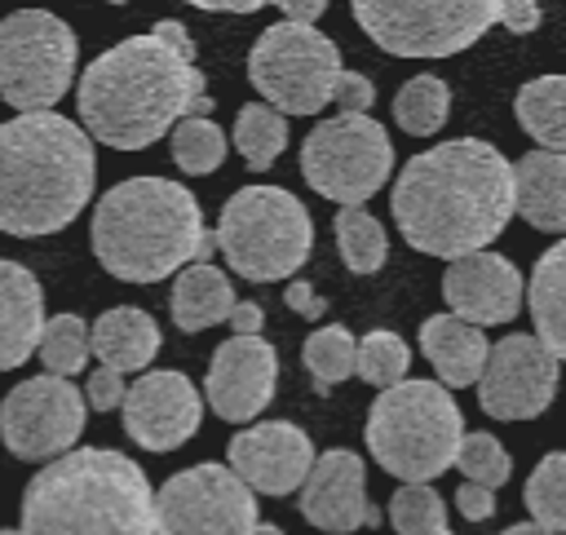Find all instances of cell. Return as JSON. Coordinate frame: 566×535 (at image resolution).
<instances>
[{"label":"cell","instance_id":"obj_1","mask_svg":"<svg viewBox=\"0 0 566 535\" xmlns=\"http://www.w3.org/2000/svg\"><path fill=\"white\" fill-rule=\"evenodd\" d=\"M398 234L424 256H473L504 234L513 203V164L482 137H455L402 164L394 195Z\"/></svg>","mask_w":566,"mask_h":535},{"label":"cell","instance_id":"obj_2","mask_svg":"<svg viewBox=\"0 0 566 535\" xmlns=\"http://www.w3.org/2000/svg\"><path fill=\"white\" fill-rule=\"evenodd\" d=\"M80 128L111 150L155 146L190 115H208L212 97L190 53H177L159 35H128L97 53L75 88Z\"/></svg>","mask_w":566,"mask_h":535},{"label":"cell","instance_id":"obj_3","mask_svg":"<svg viewBox=\"0 0 566 535\" xmlns=\"http://www.w3.org/2000/svg\"><path fill=\"white\" fill-rule=\"evenodd\" d=\"M93 137L57 115H13L0 124V230L40 239L66 230L93 199Z\"/></svg>","mask_w":566,"mask_h":535},{"label":"cell","instance_id":"obj_4","mask_svg":"<svg viewBox=\"0 0 566 535\" xmlns=\"http://www.w3.org/2000/svg\"><path fill=\"white\" fill-rule=\"evenodd\" d=\"M93 256L119 283H159L208 261L217 234L203 230L195 195L168 177H128L93 203Z\"/></svg>","mask_w":566,"mask_h":535},{"label":"cell","instance_id":"obj_5","mask_svg":"<svg viewBox=\"0 0 566 535\" xmlns=\"http://www.w3.org/2000/svg\"><path fill=\"white\" fill-rule=\"evenodd\" d=\"M18 535H155L150 478L124 451L75 447L27 482Z\"/></svg>","mask_w":566,"mask_h":535},{"label":"cell","instance_id":"obj_6","mask_svg":"<svg viewBox=\"0 0 566 535\" xmlns=\"http://www.w3.org/2000/svg\"><path fill=\"white\" fill-rule=\"evenodd\" d=\"M367 451L398 482H433L455 464L464 442V416L447 385L398 380L376 394L367 411Z\"/></svg>","mask_w":566,"mask_h":535},{"label":"cell","instance_id":"obj_7","mask_svg":"<svg viewBox=\"0 0 566 535\" xmlns=\"http://www.w3.org/2000/svg\"><path fill=\"white\" fill-rule=\"evenodd\" d=\"M217 248L239 279L279 283V279H292L310 261L314 221L292 190L243 186L221 203Z\"/></svg>","mask_w":566,"mask_h":535},{"label":"cell","instance_id":"obj_8","mask_svg":"<svg viewBox=\"0 0 566 535\" xmlns=\"http://www.w3.org/2000/svg\"><path fill=\"white\" fill-rule=\"evenodd\" d=\"M80 40L71 22L44 9H18L0 18V97L18 115L53 111L71 93Z\"/></svg>","mask_w":566,"mask_h":535},{"label":"cell","instance_id":"obj_9","mask_svg":"<svg viewBox=\"0 0 566 535\" xmlns=\"http://www.w3.org/2000/svg\"><path fill=\"white\" fill-rule=\"evenodd\" d=\"M340 49L318 27L274 22L256 35L248 53V80L270 111L287 115H318L332 102L340 75Z\"/></svg>","mask_w":566,"mask_h":535},{"label":"cell","instance_id":"obj_10","mask_svg":"<svg viewBox=\"0 0 566 535\" xmlns=\"http://www.w3.org/2000/svg\"><path fill=\"white\" fill-rule=\"evenodd\" d=\"M354 18L394 57H451L500 22V0H354Z\"/></svg>","mask_w":566,"mask_h":535},{"label":"cell","instance_id":"obj_11","mask_svg":"<svg viewBox=\"0 0 566 535\" xmlns=\"http://www.w3.org/2000/svg\"><path fill=\"white\" fill-rule=\"evenodd\" d=\"M394 168V141L371 115H332L301 141V177L340 208H363Z\"/></svg>","mask_w":566,"mask_h":535},{"label":"cell","instance_id":"obj_12","mask_svg":"<svg viewBox=\"0 0 566 535\" xmlns=\"http://www.w3.org/2000/svg\"><path fill=\"white\" fill-rule=\"evenodd\" d=\"M256 495L230 464H190L155 491V535H252Z\"/></svg>","mask_w":566,"mask_h":535},{"label":"cell","instance_id":"obj_13","mask_svg":"<svg viewBox=\"0 0 566 535\" xmlns=\"http://www.w3.org/2000/svg\"><path fill=\"white\" fill-rule=\"evenodd\" d=\"M88 402L84 389H75L62 376H31L18 380L0 398V442L18 460H57L75 451V438L84 433Z\"/></svg>","mask_w":566,"mask_h":535},{"label":"cell","instance_id":"obj_14","mask_svg":"<svg viewBox=\"0 0 566 535\" xmlns=\"http://www.w3.org/2000/svg\"><path fill=\"white\" fill-rule=\"evenodd\" d=\"M562 363L526 332H513L491 345L486 367L478 376V402L495 420H535L557 398Z\"/></svg>","mask_w":566,"mask_h":535},{"label":"cell","instance_id":"obj_15","mask_svg":"<svg viewBox=\"0 0 566 535\" xmlns=\"http://www.w3.org/2000/svg\"><path fill=\"white\" fill-rule=\"evenodd\" d=\"M124 433L146 451H177L199 433L203 398L181 371H146L124 394Z\"/></svg>","mask_w":566,"mask_h":535},{"label":"cell","instance_id":"obj_16","mask_svg":"<svg viewBox=\"0 0 566 535\" xmlns=\"http://www.w3.org/2000/svg\"><path fill=\"white\" fill-rule=\"evenodd\" d=\"M274 380H279L274 345L261 340V336H230L212 349L203 394H208V402L221 420L243 424V420H256L270 407Z\"/></svg>","mask_w":566,"mask_h":535},{"label":"cell","instance_id":"obj_17","mask_svg":"<svg viewBox=\"0 0 566 535\" xmlns=\"http://www.w3.org/2000/svg\"><path fill=\"white\" fill-rule=\"evenodd\" d=\"M314 442L292 420H261L230 438V469L252 486V495H292L314 469Z\"/></svg>","mask_w":566,"mask_h":535},{"label":"cell","instance_id":"obj_18","mask_svg":"<svg viewBox=\"0 0 566 535\" xmlns=\"http://www.w3.org/2000/svg\"><path fill=\"white\" fill-rule=\"evenodd\" d=\"M301 517L332 535H354L358 526H376L380 508L367 500L363 455H354L345 447L323 451L301 486Z\"/></svg>","mask_w":566,"mask_h":535},{"label":"cell","instance_id":"obj_19","mask_svg":"<svg viewBox=\"0 0 566 535\" xmlns=\"http://www.w3.org/2000/svg\"><path fill=\"white\" fill-rule=\"evenodd\" d=\"M442 301L451 305L455 318L473 327H495L522 310V274L500 252H473L447 265Z\"/></svg>","mask_w":566,"mask_h":535},{"label":"cell","instance_id":"obj_20","mask_svg":"<svg viewBox=\"0 0 566 535\" xmlns=\"http://www.w3.org/2000/svg\"><path fill=\"white\" fill-rule=\"evenodd\" d=\"M44 332V287L22 265L0 256V371L22 367L40 349Z\"/></svg>","mask_w":566,"mask_h":535},{"label":"cell","instance_id":"obj_21","mask_svg":"<svg viewBox=\"0 0 566 535\" xmlns=\"http://www.w3.org/2000/svg\"><path fill=\"white\" fill-rule=\"evenodd\" d=\"M420 349H424L429 367L438 371V385L464 389V385H478L491 340L482 336V327H473L455 314H433L420 323Z\"/></svg>","mask_w":566,"mask_h":535},{"label":"cell","instance_id":"obj_22","mask_svg":"<svg viewBox=\"0 0 566 535\" xmlns=\"http://www.w3.org/2000/svg\"><path fill=\"white\" fill-rule=\"evenodd\" d=\"M517 217L544 234H566V155L531 150L513 164Z\"/></svg>","mask_w":566,"mask_h":535},{"label":"cell","instance_id":"obj_23","mask_svg":"<svg viewBox=\"0 0 566 535\" xmlns=\"http://www.w3.org/2000/svg\"><path fill=\"white\" fill-rule=\"evenodd\" d=\"M88 349L111 371H142L159 354V323L137 305H115L88 327Z\"/></svg>","mask_w":566,"mask_h":535},{"label":"cell","instance_id":"obj_24","mask_svg":"<svg viewBox=\"0 0 566 535\" xmlns=\"http://www.w3.org/2000/svg\"><path fill=\"white\" fill-rule=\"evenodd\" d=\"M234 287H230V274L217 270L212 261H195L177 274L172 283V296H168V310H172V323L181 332H203L212 323H226L230 310H234Z\"/></svg>","mask_w":566,"mask_h":535},{"label":"cell","instance_id":"obj_25","mask_svg":"<svg viewBox=\"0 0 566 535\" xmlns=\"http://www.w3.org/2000/svg\"><path fill=\"white\" fill-rule=\"evenodd\" d=\"M526 305L535 318V340L566 363V239H557L548 252H539L526 287Z\"/></svg>","mask_w":566,"mask_h":535},{"label":"cell","instance_id":"obj_26","mask_svg":"<svg viewBox=\"0 0 566 535\" xmlns=\"http://www.w3.org/2000/svg\"><path fill=\"white\" fill-rule=\"evenodd\" d=\"M513 115L539 141V150L566 155V75L526 80L513 97Z\"/></svg>","mask_w":566,"mask_h":535},{"label":"cell","instance_id":"obj_27","mask_svg":"<svg viewBox=\"0 0 566 535\" xmlns=\"http://www.w3.org/2000/svg\"><path fill=\"white\" fill-rule=\"evenodd\" d=\"M451 115V88L438 75H411L394 97V119L411 137H429Z\"/></svg>","mask_w":566,"mask_h":535},{"label":"cell","instance_id":"obj_28","mask_svg":"<svg viewBox=\"0 0 566 535\" xmlns=\"http://www.w3.org/2000/svg\"><path fill=\"white\" fill-rule=\"evenodd\" d=\"M234 146L248 159V168L265 172L287 150V119L279 111H270L265 102H248L234 115Z\"/></svg>","mask_w":566,"mask_h":535},{"label":"cell","instance_id":"obj_29","mask_svg":"<svg viewBox=\"0 0 566 535\" xmlns=\"http://www.w3.org/2000/svg\"><path fill=\"white\" fill-rule=\"evenodd\" d=\"M336 248H340V261L345 270L354 274H376L389 256V239H385V225L367 212V208H340L336 221Z\"/></svg>","mask_w":566,"mask_h":535},{"label":"cell","instance_id":"obj_30","mask_svg":"<svg viewBox=\"0 0 566 535\" xmlns=\"http://www.w3.org/2000/svg\"><path fill=\"white\" fill-rule=\"evenodd\" d=\"M354 358H358V340L340 323H327V327L310 332L305 345H301V363L314 376V389L318 394H327L332 385L349 380L354 376Z\"/></svg>","mask_w":566,"mask_h":535},{"label":"cell","instance_id":"obj_31","mask_svg":"<svg viewBox=\"0 0 566 535\" xmlns=\"http://www.w3.org/2000/svg\"><path fill=\"white\" fill-rule=\"evenodd\" d=\"M88 323L80 314H53L44 318V332H40V358H44V371L49 376H80L84 363H88Z\"/></svg>","mask_w":566,"mask_h":535},{"label":"cell","instance_id":"obj_32","mask_svg":"<svg viewBox=\"0 0 566 535\" xmlns=\"http://www.w3.org/2000/svg\"><path fill=\"white\" fill-rule=\"evenodd\" d=\"M526 508H531V522L548 526L553 535H566V451H553L531 469Z\"/></svg>","mask_w":566,"mask_h":535},{"label":"cell","instance_id":"obj_33","mask_svg":"<svg viewBox=\"0 0 566 535\" xmlns=\"http://www.w3.org/2000/svg\"><path fill=\"white\" fill-rule=\"evenodd\" d=\"M172 159L181 172L190 177H203V172H217L226 164V133L217 128V119L208 115H190L172 128Z\"/></svg>","mask_w":566,"mask_h":535},{"label":"cell","instance_id":"obj_34","mask_svg":"<svg viewBox=\"0 0 566 535\" xmlns=\"http://www.w3.org/2000/svg\"><path fill=\"white\" fill-rule=\"evenodd\" d=\"M407 367H411V349H407V340L398 332L376 327V332H367L358 340V358H354L358 380H367L376 389H389V385L407 380Z\"/></svg>","mask_w":566,"mask_h":535},{"label":"cell","instance_id":"obj_35","mask_svg":"<svg viewBox=\"0 0 566 535\" xmlns=\"http://www.w3.org/2000/svg\"><path fill=\"white\" fill-rule=\"evenodd\" d=\"M389 526L398 535H438L447 531V504L429 482H402L389 500Z\"/></svg>","mask_w":566,"mask_h":535},{"label":"cell","instance_id":"obj_36","mask_svg":"<svg viewBox=\"0 0 566 535\" xmlns=\"http://www.w3.org/2000/svg\"><path fill=\"white\" fill-rule=\"evenodd\" d=\"M455 469L464 473V482H478L486 491H500L513 473V460L504 451V442L495 433H464L460 451H455Z\"/></svg>","mask_w":566,"mask_h":535},{"label":"cell","instance_id":"obj_37","mask_svg":"<svg viewBox=\"0 0 566 535\" xmlns=\"http://www.w3.org/2000/svg\"><path fill=\"white\" fill-rule=\"evenodd\" d=\"M332 102L340 106V115H367L371 102H376V84L358 71H340L336 75V88H332Z\"/></svg>","mask_w":566,"mask_h":535},{"label":"cell","instance_id":"obj_38","mask_svg":"<svg viewBox=\"0 0 566 535\" xmlns=\"http://www.w3.org/2000/svg\"><path fill=\"white\" fill-rule=\"evenodd\" d=\"M124 394H128V385H124L119 371H111V367L88 371V385H84L88 411H119V407H124Z\"/></svg>","mask_w":566,"mask_h":535},{"label":"cell","instance_id":"obj_39","mask_svg":"<svg viewBox=\"0 0 566 535\" xmlns=\"http://www.w3.org/2000/svg\"><path fill=\"white\" fill-rule=\"evenodd\" d=\"M455 508H460V517H469V522H486V517H495V491H486V486H478V482H460Z\"/></svg>","mask_w":566,"mask_h":535},{"label":"cell","instance_id":"obj_40","mask_svg":"<svg viewBox=\"0 0 566 535\" xmlns=\"http://www.w3.org/2000/svg\"><path fill=\"white\" fill-rule=\"evenodd\" d=\"M283 305H292L301 318H323V314H327V301H323L305 279H292V283L283 287Z\"/></svg>","mask_w":566,"mask_h":535},{"label":"cell","instance_id":"obj_41","mask_svg":"<svg viewBox=\"0 0 566 535\" xmlns=\"http://www.w3.org/2000/svg\"><path fill=\"white\" fill-rule=\"evenodd\" d=\"M500 22L509 31H517V35H526V31L539 27V4H531V0H500Z\"/></svg>","mask_w":566,"mask_h":535},{"label":"cell","instance_id":"obj_42","mask_svg":"<svg viewBox=\"0 0 566 535\" xmlns=\"http://www.w3.org/2000/svg\"><path fill=\"white\" fill-rule=\"evenodd\" d=\"M226 323L234 327V336H261V327H265V310H261L256 301H234V310H230Z\"/></svg>","mask_w":566,"mask_h":535},{"label":"cell","instance_id":"obj_43","mask_svg":"<svg viewBox=\"0 0 566 535\" xmlns=\"http://www.w3.org/2000/svg\"><path fill=\"white\" fill-rule=\"evenodd\" d=\"M323 0H283V22H296V27H310L323 18Z\"/></svg>","mask_w":566,"mask_h":535},{"label":"cell","instance_id":"obj_44","mask_svg":"<svg viewBox=\"0 0 566 535\" xmlns=\"http://www.w3.org/2000/svg\"><path fill=\"white\" fill-rule=\"evenodd\" d=\"M150 35H159V40H164V44H172L177 53H190V57H195V44H190V35H186V27H181V22H172V18H159Z\"/></svg>","mask_w":566,"mask_h":535},{"label":"cell","instance_id":"obj_45","mask_svg":"<svg viewBox=\"0 0 566 535\" xmlns=\"http://www.w3.org/2000/svg\"><path fill=\"white\" fill-rule=\"evenodd\" d=\"M203 13H256V0H195Z\"/></svg>","mask_w":566,"mask_h":535},{"label":"cell","instance_id":"obj_46","mask_svg":"<svg viewBox=\"0 0 566 535\" xmlns=\"http://www.w3.org/2000/svg\"><path fill=\"white\" fill-rule=\"evenodd\" d=\"M500 535H553V531L539 526V522H517V526H509V531H500Z\"/></svg>","mask_w":566,"mask_h":535},{"label":"cell","instance_id":"obj_47","mask_svg":"<svg viewBox=\"0 0 566 535\" xmlns=\"http://www.w3.org/2000/svg\"><path fill=\"white\" fill-rule=\"evenodd\" d=\"M252 535H283V531H279V526H270V522H256V531H252Z\"/></svg>","mask_w":566,"mask_h":535},{"label":"cell","instance_id":"obj_48","mask_svg":"<svg viewBox=\"0 0 566 535\" xmlns=\"http://www.w3.org/2000/svg\"><path fill=\"white\" fill-rule=\"evenodd\" d=\"M438 535H451V526H447V531H438Z\"/></svg>","mask_w":566,"mask_h":535},{"label":"cell","instance_id":"obj_49","mask_svg":"<svg viewBox=\"0 0 566 535\" xmlns=\"http://www.w3.org/2000/svg\"><path fill=\"white\" fill-rule=\"evenodd\" d=\"M0 535H18V531H0Z\"/></svg>","mask_w":566,"mask_h":535}]
</instances>
